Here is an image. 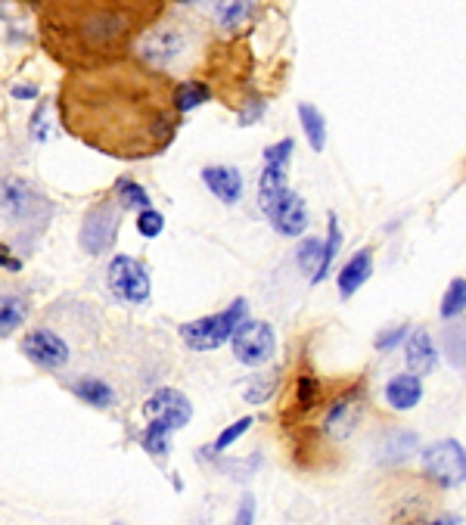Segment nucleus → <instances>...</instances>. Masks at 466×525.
Wrapping results in <instances>:
<instances>
[{
	"label": "nucleus",
	"instance_id": "obj_12",
	"mask_svg": "<svg viewBox=\"0 0 466 525\" xmlns=\"http://www.w3.org/2000/svg\"><path fill=\"white\" fill-rule=\"evenodd\" d=\"M358 417H361V398L355 392L339 395L324 417V429H327V435H333V439H345V435L358 426Z\"/></svg>",
	"mask_w": 466,
	"mask_h": 525
},
{
	"label": "nucleus",
	"instance_id": "obj_37",
	"mask_svg": "<svg viewBox=\"0 0 466 525\" xmlns=\"http://www.w3.org/2000/svg\"><path fill=\"white\" fill-rule=\"evenodd\" d=\"M178 4H196V0H178Z\"/></svg>",
	"mask_w": 466,
	"mask_h": 525
},
{
	"label": "nucleus",
	"instance_id": "obj_2",
	"mask_svg": "<svg viewBox=\"0 0 466 525\" xmlns=\"http://www.w3.org/2000/svg\"><path fill=\"white\" fill-rule=\"evenodd\" d=\"M246 302L237 299L230 308H224L221 314H212V317H202V320H190V324H181V342L193 352H215L224 342L233 339L243 324H246Z\"/></svg>",
	"mask_w": 466,
	"mask_h": 525
},
{
	"label": "nucleus",
	"instance_id": "obj_5",
	"mask_svg": "<svg viewBox=\"0 0 466 525\" xmlns=\"http://www.w3.org/2000/svg\"><path fill=\"white\" fill-rule=\"evenodd\" d=\"M230 348H233V358H237L240 364L261 367V364H268L277 352V333L271 324H265V320H246V324L233 333Z\"/></svg>",
	"mask_w": 466,
	"mask_h": 525
},
{
	"label": "nucleus",
	"instance_id": "obj_17",
	"mask_svg": "<svg viewBox=\"0 0 466 525\" xmlns=\"http://www.w3.org/2000/svg\"><path fill=\"white\" fill-rule=\"evenodd\" d=\"M299 122H302V131L311 143V150L320 153L327 147V122H324V115H320L317 106L311 103H299Z\"/></svg>",
	"mask_w": 466,
	"mask_h": 525
},
{
	"label": "nucleus",
	"instance_id": "obj_29",
	"mask_svg": "<svg viewBox=\"0 0 466 525\" xmlns=\"http://www.w3.org/2000/svg\"><path fill=\"white\" fill-rule=\"evenodd\" d=\"M317 395H320V383H317V379H314L311 373L299 376V383H296V401H299L302 411H311L314 401H317Z\"/></svg>",
	"mask_w": 466,
	"mask_h": 525
},
{
	"label": "nucleus",
	"instance_id": "obj_28",
	"mask_svg": "<svg viewBox=\"0 0 466 525\" xmlns=\"http://www.w3.org/2000/svg\"><path fill=\"white\" fill-rule=\"evenodd\" d=\"M162 230H165V218H162V212L147 209V212H140V215H137V233H140V237L156 240Z\"/></svg>",
	"mask_w": 466,
	"mask_h": 525
},
{
	"label": "nucleus",
	"instance_id": "obj_30",
	"mask_svg": "<svg viewBox=\"0 0 466 525\" xmlns=\"http://www.w3.org/2000/svg\"><path fill=\"white\" fill-rule=\"evenodd\" d=\"M249 429H252V417H240L237 423L227 426V429L218 435V439H215V451H227V448H230L233 442H237L243 432H249Z\"/></svg>",
	"mask_w": 466,
	"mask_h": 525
},
{
	"label": "nucleus",
	"instance_id": "obj_4",
	"mask_svg": "<svg viewBox=\"0 0 466 525\" xmlns=\"http://www.w3.org/2000/svg\"><path fill=\"white\" fill-rule=\"evenodd\" d=\"M106 283H109V293L125 305H143L153 293L150 274L143 271L140 261H134L131 255H115L109 261Z\"/></svg>",
	"mask_w": 466,
	"mask_h": 525
},
{
	"label": "nucleus",
	"instance_id": "obj_35",
	"mask_svg": "<svg viewBox=\"0 0 466 525\" xmlns=\"http://www.w3.org/2000/svg\"><path fill=\"white\" fill-rule=\"evenodd\" d=\"M0 265H4L10 274H16V271H22V265H19V261L13 258V252H10V246L4 243V249H0Z\"/></svg>",
	"mask_w": 466,
	"mask_h": 525
},
{
	"label": "nucleus",
	"instance_id": "obj_7",
	"mask_svg": "<svg viewBox=\"0 0 466 525\" xmlns=\"http://www.w3.org/2000/svg\"><path fill=\"white\" fill-rule=\"evenodd\" d=\"M134 50L140 56V63H147L150 69H165L181 56L184 35L171 25H159V28H150L147 35H140Z\"/></svg>",
	"mask_w": 466,
	"mask_h": 525
},
{
	"label": "nucleus",
	"instance_id": "obj_31",
	"mask_svg": "<svg viewBox=\"0 0 466 525\" xmlns=\"http://www.w3.org/2000/svg\"><path fill=\"white\" fill-rule=\"evenodd\" d=\"M407 339H411V327L398 324V327H392V330H386V333L376 336V348H380V352H392V348H395L398 342H407Z\"/></svg>",
	"mask_w": 466,
	"mask_h": 525
},
{
	"label": "nucleus",
	"instance_id": "obj_15",
	"mask_svg": "<svg viewBox=\"0 0 466 525\" xmlns=\"http://www.w3.org/2000/svg\"><path fill=\"white\" fill-rule=\"evenodd\" d=\"M373 274V252L370 249H358L352 258L345 261V268L339 271L336 277V286H339V293L348 299V296H355L358 289L370 280Z\"/></svg>",
	"mask_w": 466,
	"mask_h": 525
},
{
	"label": "nucleus",
	"instance_id": "obj_1",
	"mask_svg": "<svg viewBox=\"0 0 466 525\" xmlns=\"http://www.w3.org/2000/svg\"><path fill=\"white\" fill-rule=\"evenodd\" d=\"M150 4L159 7V0H63L47 16V35H56L60 41L50 44L53 56H69L66 50L78 56H103L119 47L140 19L147 16Z\"/></svg>",
	"mask_w": 466,
	"mask_h": 525
},
{
	"label": "nucleus",
	"instance_id": "obj_27",
	"mask_svg": "<svg viewBox=\"0 0 466 525\" xmlns=\"http://www.w3.org/2000/svg\"><path fill=\"white\" fill-rule=\"evenodd\" d=\"M277 373H268V376H258L255 383H249V389L243 392V398L249 401V404H265L274 392H277Z\"/></svg>",
	"mask_w": 466,
	"mask_h": 525
},
{
	"label": "nucleus",
	"instance_id": "obj_19",
	"mask_svg": "<svg viewBox=\"0 0 466 525\" xmlns=\"http://www.w3.org/2000/svg\"><path fill=\"white\" fill-rule=\"evenodd\" d=\"M72 392L81 398V401H87L91 407H100V411H106V407H112L115 404V392H112V386L109 383H103V379H78V383L72 386Z\"/></svg>",
	"mask_w": 466,
	"mask_h": 525
},
{
	"label": "nucleus",
	"instance_id": "obj_38",
	"mask_svg": "<svg viewBox=\"0 0 466 525\" xmlns=\"http://www.w3.org/2000/svg\"><path fill=\"white\" fill-rule=\"evenodd\" d=\"M115 525H122V522H115Z\"/></svg>",
	"mask_w": 466,
	"mask_h": 525
},
{
	"label": "nucleus",
	"instance_id": "obj_34",
	"mask_svg": "<svg viewBox=\"0 0 466 525\" xmlns=\"http://www.w3.org/2000/svg\"><path fill=\"white\" fill-rule=\"evenodd\" d=\"M32 137L35 140H47V106H41L35 112V122H32Z\"/></svg>",
	"mask_w": 466,
	"mask_h": 525
},
{
	"label": "nucleus",
	"instance_id": "obj_13",
	"mask_svg": "<svg viewBox=\"0 0 466 525\" xmlns=\"http://www.w3.org/2000/svg\"><path fill=\"white\" fill-rule=\"evenodd\" d=\"M386 401H389V407L392 411H398V414H404V411H414V407L420 404V398H423V383H420V376L417 373H395L389 383H386Z\"/></svg>",
	"mask_w": 466,
	"mask_h": 525
},
{
	"label": "nucleus",
	"instance_id": "obj_22",
	"mask_svg": "<svg viewBox=\"0 0 466 525\" xmlns=\"http://www.w3.org/2000/svg\"><path fill=\"white\" fill-rule=\"evenodd\" d=\"M442 317L445 320H457L466 314V280L463 277H454L445 289V296H442Z\"/></svg>",
	"mask_w": 466,
	"mask_h": 525
},
{
	"label": "nucleus",
	"instance_id": "obj_14",
	"mask_svg": "<svg viewBox=\"0 0 466 525\" xmlns=\"http://www.w3.org/2000/svg\"><path fill=\"white\" fill-rule=\"evenodd\" d=\"M404 358H407V367L417 376H426L439 367V348H435L429 330H414L411 339L404 345Z\"/></svg>",
	"mask_w": 466,
	"mask_h": 525
},
{
	"label": "nucleus",
	"instance_id": "obj_18",
	"mask_svg": "<svg viewBox=\"0 0 466 525\" xmlns=\"http://www.w3.org/2000/svg\"><path fill=\"white\" fill-rule=\"evenodd\" d=\"M255 0H215V22L227 32L240 28L249 16H252Z\"/></svg>",
	"mask_w": 466,
	"mask_h": 525
},
{
	"label": "nucleus",
	"instance_id": "obj_36",
	"mask_svg": "<svg viewBox=\"0 0 466 525\" xmlns=\"http://www.w3.org/2000/svg\"><path fill=\"white\" fill-rule=\"evenodd\" d=\"M13 97H16V100H35V97H38V87H35V84H32V87H28V84H16V87H13Z\"/></svg>",
	"mask_w": 466,
	"mask_h": 525
},
{
	"label": "nucleus",
	"instance_id": "obj_10",
	"mask_svg": "<svg viewBox=\"0 0 466 525\" xmlns=\"http://www.w3.org/2000/svg\"><path fill=\"white\" fill-rule=\"evenodd\" d=\"M268 218H271L274 230L283 233V237H299V233H305V227H308V206L299 193L289 190Z\"/></svg>",
	"mask_w": 466,
	"mask_h": 525
},
{
	"label": "nucleus",
	"instance_id": "obj_23",
	"mask_svg": "<svg viewBox=\"0 0 466 525\" xmlns=\"http://www.w3.org/2000/svg\"><path fill=\"white\" fill-rule=\"evenodd\" d=\"M339 246H342V230H339V221H336V215H330V224H327V240H324V261H320V271L311 277L314 283L327 280V274H330V265H333V261H336V255H339Z\"/></svg>",
	"mask_w": 466,
	"mask_h": 525
},
{
	"label": "nucleus",
	"instance_id": "obj_8",
	"mask_svg": "<svg viewBox=\"0 0 466 525\" xmlns=\"http://www.w3.org/2000/svg\"><path fill=\"white\" fill-rule=\"evenodd\" d=\"M19 348H22V355L32 361L35 367H41V370H63L69 364V358H72L66 339L56 336L53 330H44V327L28 333Z\"/></svg>",
	"mask_w": 466,
	"mask_h": 525
},
{
	"label": "nucleus",
	"instance_id": "obj_20",
	"mask_svg": "<svg viewBox=\"0 0 466 525\" xmlns=\"http://www.w3.org/2000/svg\"><path fill=\"white\" fill-rule=\"evenodd\" d=\"M115 196H119V206L122 209H131V212H147V209H153L150 206V193L143 190L140 184H134L131 178H122L119 184H115Z\"/></svg>",
	"mask_w": 466,
	"mask_h": 525
},
{
	"label": "nucleus",
	"instance_id": "obj_3",
	"mask_svg": "<svg viewBox=\"0 0 466 525\" xmlns=\"http://www.w3.org/2000/svg\"><path fill=\"white\" fill-rule=\"evenodd\" d=\"M423 473L439 488H457L466 482V448L454 439H442L423 451Z\"/></svg>",
	"mask_w": 466,
	"mask_h": 525
},
{
	"label": "nucleus",
	"instance_id": "obj_24",
	"mask_svg": "<svg viewBox=\"0 0 466 525\" xmlns=\"http://www.w3.org/2000/svg\"><path fill=\"white\" fill-rule=\"evenodd\" d=\"M25 317V299L22 296H4V305H0V336H13L16 327Z\"/></svg>",
	"mask_w": 466,
	"mask_h": 525
},
{
	"label": "nucleus",
	"instance_id": "obj_25",
	"mask_svg": "<svg viewBox=\"0 0 466 525\" xmlns=\"http://www.w3.org/2000/svg\"><path fill=\"white\" fill-rule=\"evenodd\" d=\"M171 432H174V429H168V426H162V423H150L147 432H143V439H140V442H143V451L162 460V457L171 451Z\"/></svg>",
	"mask_w": 466,
	"mask_h": 525
},
{
	"label": "nucleus",
	"instance_id": "obj_32",
	"mask_svg": "<svg viewBox=\"0 0 466 525\" xmlns=\"http://www.w3.org/2000/svg\"><path fill=\"white\" fill-rule=\"evenodd\" d=\"M293 147H296V143L289 140V137L280 140V143H274V147L265 150V165H280V168H286L289 156H293Z\"/></svg>",
	"mask_w": 466,
	"mask_h": 525
},
{
	"label": "nucleus",
	"instance_id": "obj_11",
	"mask_svg": "<svg viewBox=\"0 0 466 525\" xmlns=\"http://www.w3.org/2000/svg\"><path fill=\"white\" fill-rule=\"evenodd\" d=\"M202 184L209 187V193H215V199H221L224 206H233L243 196V174L230 165H209L202 168Z\"/></svg>",
	"mask_w": 466,
	"mask_h": 525
},
{
	"label": "nucleus",
	"instance_id": "obj_16",
	"mask_svg": "<svg viewBox=\"0 0 466 525\" xmlns=\"http://www.w3.org/2000/svg\"><path fill=\"white\" fill-rule=\"evenodd\" d=\"M286 193H289V187H286V168L265 165V171H261V178H258V206H261V212L271 215L280 206V202H283Z\"/></svg>",
	"mask_w": 466,
	"mask_h": 525
},
{
	"label": "nucleus",
	"instance_id": "obj_9",
	"mask_svg": "<svg viewBox=\"0 0 466 525\" xmlns=\"http://www.w3.org/2000/svg\"><path fill=\"white\" fill-rule=\"evenodd\" d=\"M143 417L168 429H184L193 420V404L178 389H159L143 401Z\"/></svg>",
	"mask_w": 466,
	"mask_h": 525
},
{
	"label": "nucleus",
	"instance_id": "obj_26",
	"mask_svg": "<svg viewBox=\"0 0 466 525\" xmlns=\"http://www.w3.org/2000/svg\"><path fill=\"white\" fill-rule=\"evenodd\" d=\"M296 258H299V265H302V271H308L311 277L320 271V261H324V243L320 240H305L302 246H299V252H296Z\"/></svg>",
	"mask_w": 466,
	"mask_h": 525
},
{
	"label": "nucleus",
	"instance_id": "obj_33",
	"mask_svg": "<svg viewBox=\"0 0 466 525\" xmlns=\"http://www.w3.org/2000/svg\"><path fill=\"white\" fill-rule=\"evenodd\" d=\"M252 522H255V498L252 494H246L237 516H233V525H252Z\"/></svg>",
	"mask_w": 466,
	"mask_h": 525
},
{
	"label": "nucleus",
	"instance_id": "obj_6",
	"mask_svg": "<svg viewBox=\"0 0 466 525\" xmlns=\"http://www.w3.org/2000/svg\"><path fill=\"white\" fill-rule=\"evenodd\" d=\"M119 212L122 206H115V202H100L84 215L78 240L87 255H103L106 249H112L115 233H119Z\"/></svg>",
	"mask_w": 466,
	"mask_h": 525
},
{
	"label": "nucleus",
	"instance_id": "obj_21",
	"mask_svg": "<svg viewBox=\"0 0 466 525\" xmlns=\"http://www.w3.org/2000/svg\"><path fill=\"white\" fill-rule=\"evenodd\" d=\"M212 97V91L202 81H184L178 91H174V109L178 112H190L196 106H202Z\"/></svg>",
	"mask_w": 466,
	"mask_h": 525
}]
</instances>
